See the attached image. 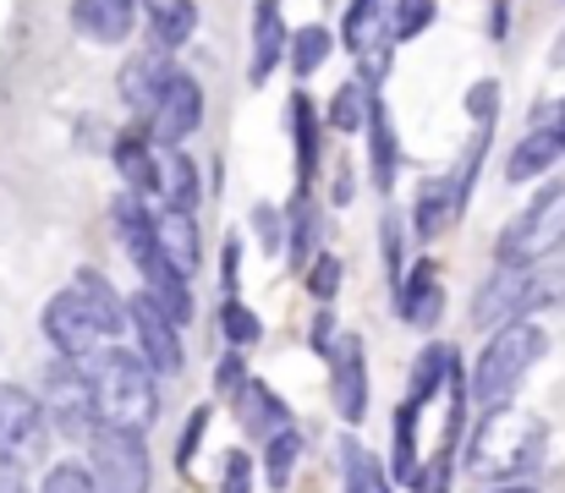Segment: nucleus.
<instances>
[{"mask_svg": "<svg viewBox=\"0 0 565 493\" xmlns=\"http://www.w3.org/2000/svg\"><path fill=\"white\" fill-rule=\"evenodd\" d=\"M77 373L88 384V400H94V422L99 428H127V433L154 428V417H160V378L143 367L138 351L105 340L94 356L77 362Z\"/></svg>", "mask_w": 565, "mask_h": 493, "instance_id": "f257e3e1", "label": "nucleus"}, {"mask_svg": "<svg viewBox=\"0 0 565 493\" xmlns=\"http://www.w3.org/2000/svg\"><path fill=\"white\" fill-rule=\"evenodd\" d=\"M544 450H550V428L533 417V411H516V406H489L472 444H467V472L478 483H527L539 467H544Z\"/></svg>", "mask_w": 565, "mask_h": 493, "instance_id": "f03ea898", "label": "nucleus"}, {"mask_svg": "<svg viewBox=\"0 0 565 493\" xmlns=\"http://www.w3.org/2000/svg\"><path fill=\"white\" fill-rule=\"evenodd\" d=\"M539 356H544V329L527 324V319L500 324L494 334H489L478 367H472L467 395H472L483 411H489V406H511V395L522 389V378H527V367H533Z\"/></svg>", "mask_w": 565, "mask_h": 493, "instance_id": "7ed1b4c3", "label": "nucleus"}, {"mask_svg": "<svg viewBox=\"0 0 565 493\" xmlns=\"http://www.w3.org/2000/svg\"><path fill=\"white\" fill-rule=\"evenodd\" d=\"M565 242V181H550L527 208H522V219L516 225H505L500 231V264H511V269H533L544 253H555Z\"/></svg>", "mask_w": 565, "mask_h": 493, "instance_id": "20e7f679", "label": "nucleus"}, {"mask_svg": "<svg viewBox=\"0 0 565 493\" xmlns=\"http://www.w3.org/2000/svg\"><path fill=\"white\" fill-rule=\"evenodd\" d=\"M88 478L99 493H149L154 483V461L143 433L127 428H94L88 433Z\"/></svg>", "mask_w": 565, "mask_h": 493, "instance_id": "39448f33", "label": "nucleus"}, {"mask_svg": "<svg viewBox=\"0 0 565 493\" xmlns=\"http://www.w3.org/2000/svg\"><path fill=\"white\" fill-rule=\"evenodd\" d=\"M50 444V422L33 389L0 384V461L6 467H33Z\"/></svg>", "mask_w": 565, "mask_h": 493, "instance_id": "423d86ee", "label": "nucleus"}, {"mask_svg": "<svg viewBox=\"0 0 565 493\" xmlns=\"http://www.w3.org/2000/svg\"><path fill=\"white\" fill-rule=\"evenodd\" d=\"M198 127H203V88H198V77H192V72L177 66V72L166 77V88H160L154 110L143 116V132H149V143H154V149H182Z\"/></svg>", "mask_w": 565, "mask_h": 493, "instance_id": "0eeeda50", "label": "nucleus"}, {"mask_svg": "<svg viewBox=\"0 0 565 493\" xmlns=\"http://www.w3.org/2000/svg\"><path fill=\"white\" fill-rule=\"evenodd\" d=\"M39 406H44V422H50L61 439H83V444H88V433L99 428V422H94V400H88V384H83L77 362H55V367H50Z\"/></svg>", "mask_w": 565, "mask_h": 493, "instance_id": "6e6552de", "label": "nucleus"}, {"mask_svg": "<svg viewBox=\"0 0 565 493\" xmlns=\"http://www.w3.org/2000/svg\"><path fill=\"white\" fill-rule=\"evenodd\" d=\"M341 44L358 55V66H363V77L369 83H384V72H390V6L384 0H352L347 6V17H341Z\"/></svg>", "mask_w": 565, "mask_h": 493, "instance_id": "1a4fd4ad", "label": "nucleus"}, {"mask_svg": "<svg viewBox=\"0 0 565 493\" xmlns=\"http://www.w3.org/2000/svg\"><path fill=\"white\" fill-rule=\"evenodd\" d=\"M127 329L138 334V356H143V367H149L154 378H177V373H182V362H188L182 329L171 324L149 297H132V302H127Z\"/></svg>", "mask_w": 565, "mask_h": 493, "instance_id": "9d476101", "label": "nucleus"}, {"mask_svg": "<svg viewBox=\"0 0 565 493\" xmlns=\"http://www.w3.org/2000/svg\"><path fill=\"white\" fill-rule=\"evenodd\" d=\"M44 340L55 345V356L61 362H83V356H94L99 345H105V334L94 324V313L83 308V297L66 286V291H55L50 302H44Z\"/></svg>", "mask_w": 565, "mask_h": 493, "instance_id": "9b49d317", "label": "nucleus"}, {"mask_svg": "<svg viewBox=\"0 0 565 493\" xmlns=\"http://www.w3.org/2000/svg\"><path fill=\"white\" fill-rule=\"evenodd\" d=\"M330 395L347 428H358L369 417V362H363V340L358 334H335L330 345Z\"/></svg>", "mask_w": 565, "mask_h": 493, "instance_id": "f8f14e48", "label": "nucleus"}, {"mask_svg": "<svg viewBox=\"0 0 565 493\" xmlns=\"http://www.w3.org/2000/svg\"><path fill=\"white\" fill-rule=\"evenodd\" d=\"M177 72V61H171V50L166 44H149V50H138L127 66H121V77H116V94H121V105L143 121L149 110H154V99H160V88H166V77Z\"/></svg>", "mask_w": 565, "mask_h": 493, "instance_id": "ddd939ff", "label": "nucleus"}, {"mask_svg": "<svg viewBox=\"0 0 565 493\" xmlns=\"http://www.w3.org/2000/svg\"><path fill=\"white\" fill-rule=\"evenodd\" d=\"M149 231H154L160 258H166L182 280H192V275H198V264H203V242H198L192 214H182V208H154V214H149Z\"/></svg>", "mask_w": 565, "mask_h": 493, "instance_id": "4468645a", "label": "nucleus"}, {"mask_svg": "<svg viewBox=\"0 0 565 493\" xmlns=\"http://www.w3.org/2000/svg\"><path fill=\"white\" fill-rule=\"evenodd\" d=\"M395 308H401V319L412 329L439 324V313H445V286H439V269H434L428 258H417V264L395 280Z\"/></svg>", "mask_w": 565, "mask_h": 493, "instance_id": "2eb2a0df", "label": "nucleus"}, {"mask_svg": "<svg viewBox=\"0 0 565 493\" xmlns=\"http://www.w3.org/2000/svg\"><path fill=\"white\" fill-rule=\"evenodd\" d=\"M110 160H116V170H121V181H127V192H132V197H143V203H154V197H160V149L149 143V132H143V127L121 132V138L110 143Z\"/></svg>", "mask_w": 565, "mask_h": 493, "instance_id": "dca6fc26", "label": "nucleus"}, {"mask_svg": "<svg viewBox=\"0 0 565 493\" xmlns=\"http://www.w3.org/2000/svg\"><path fill=\"white\" fill-rule=\"evenodd\" d=\"M72 28L88 44H127L138 28V0H72Z\"/></svg>", "mask_w": 565, "mask_h": 493, "instance_id": "f3484780", "label": "nucleus"}, {"mask_svg": "<svg viewBox=\"0 0 565 493\" xmlns=\"http://www.w3.org/2000/svg\"><path fill=\"white\" fill-rule=\"evenodd\" d=\"M522 286H527V269L500 264V269L483 280V291L472 297V324H478V329L516 324V319H522Z\"/></svg>", "mask_w": 565, "mask_h": 493, "instance_id": "a211bd4d", "label": "nucleus"}, {"mask_svg": "<svg viewBox=\"0 0 565 493\" xmlns=\"http://www.w3.org/2000/svg\"><path fill=\"white\" fill-rule=\"evenodd\" d=\"M236 422H242L247 439H275L280 428H291V411H286V400L264 378H247L236 389Z\"/></svg>", "mask_w": 565, "mask_h": 493, "instance_id": "6ab92c4d", "label": "nucleus"}, {"mask_svg": "<svg viewBox=\"0 0 565 493\" xmlns=\"http://www.w3.org/2000/svg\"><path fill=\"white\" fill-rule=\"evenodd\" d=\"M286 61V22H280V0H258L253 11V66H247V83L264 88L269 72Z\"/></svg>", "mask_w": 565, "mask_h": 493, "instance_id": "aec40b11", "label": "nucleus"}, {"mask_svg": "<svg viewBox=\"0 0 565 493\" xmlns=\"http://www.w3.org/2000/svg\"><path fill=\"white\" fill-rule=\"evenodd\" d=\"M72 291L83 297V308L94 313V324H99L105 340H116V334L127 329V297H121L99 269H77V275H72Z\"/></svg>", "mask_w": 565, "mask_h": 493, "instance_id": "412c9836", "label": "nucleus"}, {"mask_svg": "<svg viewBox=\"0 0 565 493\" xmlns=\"http://www.w3.org/2000/svg\"><path fill=\"white\" fill-rule=\"evenodd\" d=\"M363 132H369V164H374V186L390 192L395 186V170H401V149H395V127H390V110L384 99H369V116H363Z\"/></svg>", "mask_w": 565, "mask_h": 493, "instance_id": "4be33fe9", "label": "nucleus"}, {"mask_svg": "<svg viewBox=\"0 0 565 493\" xmlns=\"http://www.w3.org/2000/svg\"><path fill=\"white\" fill-rule=\"evenodd\" d=\"M555 160H565L561 138L550 132V127H533L516 149H511V160H505V181H533V175H544V170H555Z\"/></svg>", "mask_w": 565, "mask_h": 493, "instance_id": "5701e85b", "label": "nucleus"}, {"mask_svg": "<svg viewBox=\"0 0 565 493\" xmlns=\"http://www.w3.org/2000/svg\"><path fill=\"white\" fill-rule=\"evenodd\" d=\"M160 197L166 208H182V214L198 208V164L182 149H160Z\"/></svg>", "mask_w": 565, "mask_h": 493, "instance_id": "b1692460", "label": "nucleus"}, {"mask_svg": "<svg viewBox=\"0 0 565 493\" xmlns=\"http://www.w3.org/2000/svg\"><path fill=\"white\" fill-rule=\"evenodd\" d=\"M143 17L154 28V44H166V50L188 44L192 28H198V6L192 0H143Z\"/></svg>", "mask_w": 565, "mask_h": 493, "instance_id": "393cba45", "label": "nucleus"}, {"mask_svg": "<svg viewBox=\"0 0 565 493\" xmlns=\"http://www.w3.org/2000/svg\"><path fill=\"white\" fill-rule=\"evenodd\" d=\"M341 483L347 493H390V472L379 467L374 450H363L358 439H341Z\"/></svg>", "mask_w": 565, "mask_h": 493, "instance_id": "a878e982", "label": "nucleus"}, {"mask_svg": "<svg viewBox=\"0 0 565 493\" xmlns=\"http://www.w3.org/2000/svg\"><path fill=\"white\" fill-rule=\"evenodd\" d=\"M286 121H291V138H297V170H302V186H308V175H313V164H319V110H313V99H308V94H291Z\"/></svg>", "mask_w": 565, "mask_h": 493, "instance_id": "bb28decb", "label": "nucleus"}, {"mask_svg": "<svg viewBox=\"0 0 565 493\" xmlns=\"http://www.w3.org/2000/svg\"><path fill=\"white\" fill-rule=\"evenodd\" d=\"M330 50H335V33H330V28H319V22H308V28L286 33V55H291V72H297V77H313V72L330 61Z\"/></svg>", "mask_w": 565, "mask_h": 493, "instance_id": "cd10ccee", "label": "nucleus"}, {"mask_svg": "<svg viewBox=\"0 0 565 493\" xmlns=\"http://www.w3.org/2000/svg\"><path fill=\"white\" fill-rule=\"evenodd\" d=\"M280 236H291V242H280L286 253H291V264L297 269H308L313 264V247H319V214L308 208V197H297L291 203V214H286V231Z\"/></svg>", "mask_w": 565, "mask_h": 493, "instance_id": "c85d7f7f", "label": "nucleus"}, {"mask_svg": "<svg viewBox=\"0 0 565 493\" xmlns=\"http://www.w3.org/2000/svg\"><path fill=\"white\" fill-rule=\"evenodd\" d=\"M461 356L450 351V345H428L417 362H412V395H406V406H417V400H428L445 378H450V367H456Z\"/></svg>", "mask_w": 565, "mask_h": 493, "instance_id": "c756f323", "label": "nucleus"}, {"mask_svg": "<svg viewBox=\"0 0 565 493\" xmlns=\"http://www.w3.org/2000/svg\"><path fill=\"white\" fill-rule=\"evenodd\" d=\"M297 456H302V433L297 428H280L275 439H264V478L269 489H291V472H297Z\"/></svg>", "mask_w": 565, "mask_h": 493, "instance_id": "7c9ffc66", "label": "nucleus"}, {"mask_svg": "<svg viewBox=\"0 0 565 493\" xmlns=\"http://www.w3.org/2000/svg\"><path fill=\"white\" fill-rule=\"evenodd\" d=\"M565 302V269H527V286H522V319L544 313V308H561Z\"/></svg>", "mask_w": 565, "mask_h": 493, "instance_id": "2f4dec72", "label": "nucleus"}, {"mask_svg": "<svg viewBox=\"0 0 565 493\" xmlns=\"http://www.w3.org/2000/svg\"><path fill=\"white\" fill-rule=\"evenodd\" d=\"M369 99H374V94H369L363 83H341V88H335V99H330V110H324V116H330V127H335V132H363Z\"/></svg>", "mask_w": 565, "mask_h": 493, "instance_id": "473e14b6", "label": "nucleus"}, {"mask_svg": "<svg viewBox=\"0 0 565 493\" xmlns=\"http://www.w3.org/2000/svg\"><path fill=\"white\" fill-rule=\"evenodd\" d=\"M434 11H439V0H395L390 6V39L406 44V39L428 33L434 28Z\"/></svg>", "mask_w": 565, "mask_h": 493, "instance_id": "72a5a7b5", "label": "nucleus"}, {"mask_svg": "<svg viewBox=\"0 0 565 493\" xmlns=\"http://www.w3.org/2000/svg\"><path fill=\"white\" fill-rule=\"evenodd\" d=\"M220 329H225L231 351H247V345H258V334H264L258 313H253L247 302H236V297H225V302H220Z\"/></svg>", "mask_w": 565, "mask_h": 493, "instance_id": "f704fd0d", "label": "nucleus"}, {"mask_svg": "<svg viewBox=\"0 0 565 493\" xmlns=\"http://www.w3.org/2000/svg\"><path fill=\"white\" fill-rule=\"evenodd\" d=\"M341 275H347L341 258H335V253H319V258L308 264V297H313V302H330V297L341 291Z\"/></svg>", "mask_w": 565, "mask_h": 493, "instance_id": "c9c22d12", "label": "nucleus"}, {"mask_svg": "<svg viewBox=\"0 0 565 493\" xmlns=\"http://www.w3.org/2000/svg\"><path fill=\"white\" fill-rule=\"evenodd\" d=\"M39 493H99V489H94L88 467H77V461H55V467L44 472Z\"/></svg>", "mask_w": 565, "mask_h": 493, "instance_id": "e433bc0d", "label": "nucleus"}, {"mask_svg": "<svg viewBox=\"0 0 565 493\" xmlns=\"http://www.w3.org/2000/svg\"><path fill=\"white\" fill-rule=\"evenodd\" d=\"M412 417H417V406H401V411H395V472H401V478H412V472H417V450H412Z\"/></svg>", "mask_w": 565, "mask_h": 493, "instance_id": "4c0bfd02", "label": "nucleus"}, {"mask_svg": "<svg viewBox=\"0 0 565 493\" xmlns=\"http://www.w3.org/2000/svg\"><path fill=\"white\" fill-rule=\"evenodd\" d=\"M494 105H500V83H494V77H483V83L467 88V116H472L478 127H494Z\"/></svg>", "mask_w": 565, "mask_h": 493, "instance_id": "58836bf2", "label": "nucleus"}, {"mask_svg": "<svg viewBox=\"0 0 565 493\" xmlns=\"http://www.w3.org/2000/svg\"><path fill=\"white\" fill-rule=\"evenodd\" d=\"M225 493H253V456L247 450H231L225 456V483H220Z\"/></svg>", "mask_w": 565, "mask_h": 493, "instance_id": "ea45409f", "label": "nucleus"}, {"mask_svg": "<svg viewBox=\"0 0 565 493\" xmlns=\"http://www.w3.org/2000/svg\"><path fill=\"white\" fill-rule=\"evenodd\" d=\"M412 489L417 493H450V450H445L428 472H412Z\"/></svg>", "mask_w": 565, "mask_h": 493, "instance_id": "a19ab883", "label": "nucleus"}, {"mask_svg": "<svg viewBox=\"0 0 565 493\" xmlns=\"http://www.w3.org/2000/svg\"><path fill=\"white\" fill-rule=\"evenodd\" d=\"M214 384H220V389H242V384H247V356H242V351H225L220 367H214Z\"/></svg>", "mask_w": 565, "mask_h": 493, "instance_id": "79ce46f5", "label": "nucleus"}, {"mask_svg": "<svg viewBox=\"0 0 565 493\" xmlns=\"http://www.w3.org/2000/svg\"><path fill=\"white\" fill-rule=\"evenodd\" d=\"M203 433H209V406H198V411L188 417V433H182V450H177V461H182V467H192V450H198V439H203Z\"/></svg>", "mask_w": 565, "mask_h": 493, "instance_id": "37998d69", "label": "nucleus"}, {"mask_svg": "<svg viewBox=\"0 0 565 493\" xmlns=\"http://www.w3.org/2000/svg\"><path fill=\"white\" fill-rule=\"evenodd\" d=\"M253 219H258V242H264V253H280V219H275V208H253Z\"/></svg>", "mask_w": 565, "mask_h": 493, "instance_id": "c03bdc74", "label": "nucleus"}, {"mask_svg": "<svg viewBox=\"0 0 565 493\" xmlns=\"http://www.w3.org/2000/svg\"><path fill=\"white\" fill-rule=\"evenodd\" d=\"M384 258H390V275L401 280V219L384 214Z\"/></svg>", "mask_w": 565, "mask_h": 493, "instance_id": "a18cd8bd", "label": "nucleus"}, {"mask_svg": "<svg viewBox=\"0 0 565 493\" xmlns=\"http://www.w3.org/2000/svg\"><path fill=\"white\" fill-rule=\"evenodd\" d=\"M330 345H335V319H330V313H319V319H313V351H319V356H330Z\"/></svg>", "mask_w": 565, "mask_h": 493, "instance_id": "49530a36", "label": "nucleus"}, {"mask_svg": "<svg viewBox=\"0 0 565 493\" xmlns=\"http://www.w3.org/2000/svg\"><path fill=\"white\" fill-rule=\"evenodd\" d=\"M539 127H550V132L561 138V149H565V99L555 105V110H544V116H539Z\"/></svg>", "mask_w": 565, "mask_h": 493, "instance_id": "de8ad7c7", "label": "nucleus"}, {"mask_svg": "<svg viewBox=\"0 0 565 493\" xmlns=\"http://www.w3.org/2000/svg\"><path fill=\"white\" fill-rule=\"evenodd\" d=\"M225 286H236V236L225 242Z\"/></svg>", "mask_w": 565, "mask_h": 493, "instance_id": "09e8293b", "label": "nucleus"}, {"mask_svg": "<svg viewBox=\"0 0 565 493\" xmlns=\"http://www.w3.org/2000/svg\"><path fill=\"white\" fill-rule=\"evenodd\" d=\"M505 6H511V0H494V39L505 33Z\"/></svg>", "mask_w": 565, "mask_h": 493, "instance_id": "8fccbe9b", "label": "nucleus"}, {"mask_svg": "<svg viewBox=\"0 0 565 493\" xmlns=\"http://www.w3.org/2000/svg\"><path fill=\"white\" fill-rule=\"evenodd\" d=\"M489 493H539L533 483H500V489H489Z\"/></svg>", "mask_w": 565, "mask_h": 493, "instance_id": "3c124183", "label": "nucleus"}]
</instances>
